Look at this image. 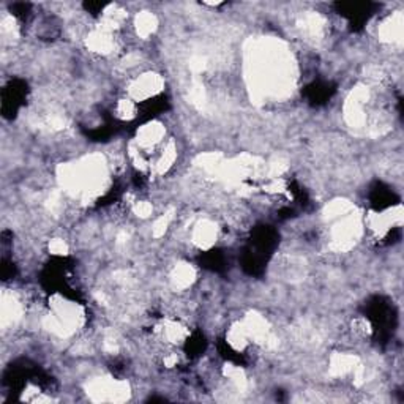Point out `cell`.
I'll return each instance as SVG.
<instances>
[{
	"label": "cell",
	"instance_id": "52a82bcc",
	"mask_svg": "<svg viewBox=\"0 0 404 404\" xmlns=\"http://www.w3.org/2000/svg\"><path fill=\"white\" fill-rule=\"evenodd\" d=\"M130 209L139 219H150L155 215V205L149 199H133Z\"/></svg>",
	"mask_w": 404,
	"mask_h": 404
},
{
	"label": "cell",
	"instance_id": "5b68a950",
	"mask_svg": "<svg viewBox=\"0 0 404 404\" xmlns=\"http://www.w3.org/2000/svg\"><path fill=\"white\" fill-rule=\"evenodd\" d=\"M158 26H160V22H158L157 15L152 13V11H140V13L134 16L133 29L134 34L140 40L152 38L158 30Z\"/></svg>",
	"mask_w": 404,
	"mask_h": 404
},
{
	"label": "cell",
	"instance_id": "277c9868",
	"mask_svg": "<svg viewBox=\"0 0 404 404\" xmlns=\"http://www.w3.org/2000/svg\"><path fill=\"white\" fill-rule=\"evenodd\" d=\"M168 277L171 287H173L174 291L183 292L193 286L198 273H196V268L192 264H188V262H179V264H175L171 268Z\"/></svg>",
	"mask_w": 404,
	"mask_h": 404
},
{
	"label": "cell",
	"instance_id": "3957f363",
	"mask_svg": "<svg viewBox=\"0 0 404 404\" xmlns=\"http://www.w3.org/2000/svg\"><path fill=\"white\" fill-rule=\"evenodd\" d=\"M377 35H379V40L385 43V45L401 46V43H403V15L400 13V11H396V13H391L390 16L385 17L381 24H379Z\"/></svg>",
	"mask_w": 404,
	"mask_h": 404
},
{
	"label": "cell",
	"instance_id": "ba28073f",
	"mask_svg": "<svg viewBox=\"0 0 404 404\" xmlns=\"http://www.w3.org/2000/svg\"><path fill=\"white\" fill-rule=\"evenodd\" d=\"M48 253L56 256V258H66L70 254V243L62 237L51 238L48 242Z\"/></svg>",
	"mask_w": 404,
	"mask_h": 404
},
{
	"label": "cell",
	"instance_id": "6da1fadb",
	"mask_svg": "<svg viewBox=\"0 0 404 404\" xmlns=\"http://www.w3.org/2000/svg\"><path fill=\"white\" fill-rule=\"evenodd\" d=\"M164 78L157 71H143L130 79L127 85V96L138 103H145L157 98L164 90Z\"/></svg>",
	"mask_w": 404,
	"mask_h": 404
},
{
	"label": "cell",
	"instance_id": "7a4b0ae2",
	"mask_svg": "<svg viewBox=\"0 0 404 404\" xmlns=\"http://www.w3.org/2000/svg\"><path fill=\"white\" fill-rule=\"evenodd\" d=\"M219 238V228L218 224L210 218L198 219L192 226V232H189V240L198 250L209 251L215 247Z\"/></svg>",
	"mask_w": 404,
	"mask_h": 404
},
{
	"label": "cell",
	"instance_id": "8992f818",
	"mask_svg": "<svg viewBox=\"0 0 404 404\" xmlns=\"http://www.w3.org/2000/svg\"><path fill=\"white\" fill-rule=\"evenodd\" d=\"M139 114V105L134 100H131L130 96H124V98H119L117 101H115V106H114V115L117 117L119 120H124V122H130L133 119H136Z\"/></svg>",
	"mask_w": 404,
	"mask_h": 404
}]
</instances>
